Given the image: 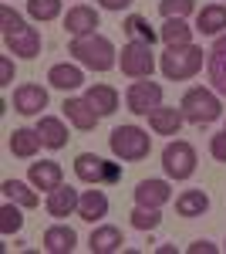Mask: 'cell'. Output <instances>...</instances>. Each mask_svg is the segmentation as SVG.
I'll list each match as a JSON object with an SVG mask.
<instances>
[{
  "label": "cell",
  "instance_id": "1",
  "mask_svg": "<svg viewBox=\"0 0 226 254\" xmlns=\"http://www.w3.org/2000/svg\"><path fill=\"white\" fill-rule=\"evenodd\" d=\"M68 55L78 61V64H85V68H91V71H112L115 68V44L105 34H85V38H71L68 44Z\"/></svg>",
  "mask_w": 226,
  "mask_h": 254
},
{
  "label": "cell",
  "instance_id": "2",
  "mask_svg": "<svg viewBox=\"0 0 226 254\" xmlns=\"http://www.w3.org/2000/svg\"><path fill=\"white\" fill-rule=\"evenodd\" d=\"M159 68H162V75L169 81H186V78H192V75H199V68H203V48H196V44L166 48Z\"/></svg>",
  "mask_w": 226,
  "mask_h": 254
},
{
  "label": "cell",
  "instance_id": "3",
  "mask_svg": "<svg viewBox=\"0 0 226 254\" xmlns=\"http://www.w3.org/2000/svg\"><path fill=\"white\" fill-rule=\"evenodd\" d=\"M108 146H112V153L118 159L138 163V159L149 156L152 136L145 132V129H138V126H118V129H112V136H108Z\"/></svg>",
  "mask_w": 226,
  "mask_h": 254
},
{
  "label": "cell",
  "instance_id": "4",
  "mask_svg": "<svg viewBox=\"0 0 226 254\" xmlns=\"http://www.w3.org/2000/svg\"><path fill=\"white\" fill-rule=\"evenodd\" d=\"M179 109H182L186 122H192V126H209V122H216V119L223 116L220 98L209 88H189L186 95H182V102H179Z\"/></svg>",
  "mask_w": 226,
  "mask_h": 254
},
{
  "label": "cell",
  "instance_id": "5",
  "mask_svg": "<svg viewBox=\"0 0 226 254\" xmlns=\"http://www.w3.org/2000/svg\"><path fill=\"white\" fill-rule=\"evenodd\" d=\"M75 173H78L81 183L98 187V183H118V180H122V166H118V163H108V159H101V156H94V153H78Z\"/></svg>",
  "mask_w": 226,
  "mask_h": 254
},
{
  "label": "cell",
  "instance_id": "6",
  "mask_svg": "<svg viewBox=\"0 0 226 254\" xmlns=\"http://www.w3.org/2000/svg\"><path fill=\"white\" fill-rule=\"evenodd\" d=\"M118 64H122V75H129V78H152V71H155L152 44H145V41H129L122 48Z\"/></svg>",
  "mask_w": 226,
  "mask_h": 254
},
{
  "label": "cell",
  "instance_id": "7",
  "mask_svg": "<svg viewBox=\"0 0 226 254\" xmlns=\"http://www.w3.org/2000/svg\"><path fill=\"white\" fill-rule=\"evenodd\" d=\"M162 170L169 180H189L196 173V149L189 146L186 139H176L162 149Z\"/></svg>",
  "mask_w": 226,
  "mask_h": 254
},
{
  "label": "cell",
  "instance_id": "8",
  "mask_svg": "<svg viewBox=\"0 0 226 254\" xmlns=\"http://www.w3.org/2000/svg\"><path fill=\"white\" fill-rule=\"evenodd\" d=\"M125 105H129L132 116H149V112H155L162 105V85L159 81H145V78L132 81L129 92H125Z\"/></svg>",
  "mask_w": 226,
  "mask_h": 254
},
{
  "label": "cell",
  "instance_id": "9",
  "mask_svg": "<svg viewBox=\"0 0 226 254\" xmlns=\"http://www.w3.org/2000/svg\"><path fill=\"white\" fill-rule=\"evenodd\" d=\"M206 71H209V85H213V92L216 95L226 98V34L213 41V48L206 51Z\"/></svg>",
  "mask_w": 226,
  "mask_h": 254
},
{
  "label": "cell",
  "instance_id": "10",
  "mask_svg": "<svg viewBox=\"0 0 226 254\" xmlns=\"http://www.w3.org/2000/svg\"><path fill=\"white\" fill-rule=\"evenodd\" d=\"M27 180H31L34 190L51 193V190H57V187L64 183V170H61V163H54V159H41V163H31Z\"/></svg>",
  "mask_w": 226,
  "mask_h": 254
},
{
  "label": "cell",
  "instance_id": "11",
  "mask_svg": "<svg viewBox=\"0 0 226 254\" xmlns=\"http://www.w3.org/2000/svg\"><path fill=\"white\" fill-rule=\"evenodd\" d=\"M61 109H64L68 122L75 126L78 132H91L94 126H98V119H101V116H98V109H94L88 98H64Z\"/></svg>",
  "mask_w": 226,
  "mask_h": 254
},
{
  "label": "cell",
  "instance_id": "12",
  "mask_svg": "<svg viewBox=\"0 0 226 254\" xmlns=\"http://www.w3.org/2000/svg\"><path fill=\"white\" fill-rule=\"evenodd\" d=\"M7 41V48L17 55V58H38L41 55V31L38 27H17V31H10V34H3Z\"/></svg>",
  "mask_w": 226,
  "mask_h": 254
},
{
  "label": "cell",
  "instance_id": "13",
  "mask_svg": "<svg viewBox=\"0 0 226 254\" xmlns=\"http://www.w3.org/2000/svg\"><path fill=\"white\" fill-rule=\"evenodd\" d=\"M101 20H98V10L88 7V3H75L68 14H64V27H68V34L71 38H85V34H94V27H98Z\"/></svg>",
  "mask_w": 226,
  "mask_h": 254
},
{
  "label": "cell",
  "instance_id": "14",
  "mask_svg": "<svg viewBox=\"0 0 226 254\" xmlns=\"http://www.w3.org/2000/svg\"><path fill=\"white\" fill-rule=\"evenodd\" d=\"M14 109L20 116H41V109H47V88L41 85H20L14 92Z\"/></svg>",
  "mask_w": 226,
  "mask_h": 254
},
{
  "label": "cell",
  "instance_id": "15",
  "mask_svg": "<svg viewBox=\"0 0 226 254\" xmlns=\"http://www.w3.org/2000/svg\"><path fill=\"white\" fill-rule=\"evenodd\" d=\"M182 109H169V105H159L155 112H149V126L155 136H179V129H182Z\"/></svg>",
  "mask_w": 226,
  "mask_h": 254
},
{
  "label": "cell",
  "instance_id": "16",
  "mask_svg": "<svg viewBox=\"0 0 226 254\" xmlns=\"http://www.w3.org/2000/svg\"><path fill=\"white\" fill-rule=\"evenodd\" d=\"M169 196H172V187L166 180H142L135 187V203L138 207H162V203H169Z\"/></svg>",
  "mask_w": 226,
  "mask_h": 254
},
{
  "label": "cell",
  "instance_id": "17",
  "mask_svg": "<svg viewBox=\"0 0 226 254\" xmlns=\"http://www.w3.org/2000/svg\"><path fill=\"white\" fill-rule=\"evenodd\" d=\"M78 203H81V193H78L75 187H64V183H61L57 190L47 193V203H44V207H47L51 217H68V214L78 210Z\"/></svg>",
  "mask_w": 226,
  "mask_h": 254
},
{
  "label": "cell",
  "instance_id": "18",
  "mask_svg": "<svg viewBox=\"0 0 226 254\" xmlns=\"http://www.w3.org/2000/svg\"><path fill=\"white\" fill-rule=\"evenodd\" d=\"M75 248H78L75 227H68V224H54V227H47V231H44V251H51V254H71Z\"/></svg>",
  "mask_w": 226,
  "mask_h": 254
},
{
  "label": "cell",
  "instance_id": "19",
  "mask_svg": "<svg viewBox=\"0 0 226 254\" xmlns=\"http://www.w3.org/2000/svg\"><path fill=\"white\" fill-rule=\"evenodd\" d=\"M122 244H125V237H122V231H118V227H112V224L94 227L91 237H88L91 254H115V251H122Z\"/></svg>",
  "mask_w": 226,
  "mask_h": 254
},
{
  "label": "cell",
  "instance_id": "20",
  "mask_svg": "<svg viewBox=\"0 0 226 254\" xmlns=\"http://www.w3.org/2000/svg\"><path fill=\"white\" fill-rule=\"evenodd\" d=\"M78 217L88 220V224L105 220V217H108V196L101 193L98 187H94V190H85V193H81V203H78Z\"/></svg>",
  "mask_w": 226,
  "mask_h": 254
},
{
  "label": "cell",
  "instance_id": "21",
  "mask_svg": "<svg viewBox=\"0 0 226 254\" xmlns=\"http://www.w3.org/2000/svg\"><path fill=\"white\" fill-rule=\"evenodd\" d=\"M41 146H44V142H41L38 129H14L10 139H7V149H10L17 159H34Z\"/></svg>",
  "mask_w": 226,
  "mask_h": 254
},
{
  "label": "cell",
  "instance_id": "22",
  "mask_svg": "<svg viewBox=\"0 0 226 254\" xmlns=\"http://www.w3.org/2000/svg\"><path fill=\"white\" fill-rule=\"evenodd\" d=\"M38 136L47 149H64L68 146V126L54 116H41L38 119Z\"/></svg>",
  "mask_w": 226,
  "mask_h": 254
},
{
  "label": "cell",
  "instance_id": "23",
  "mask_svg": "<svg viewBox=\"0 0 226 254\" xmlns=\"http://www.w3.org/2000/svg\"><path fill=\"white\" fill-rule=\"evenodd\" d=\"M209 210V196L206 190H182V193L176 196V214L179 217H203Z\"/></svg>",
  "mask_w": 226,
  "mask_h": 254
},
{
  "label": "cell",
  "instance_id": "24",
  "mask_svg": "<svg viewBox=\"0 0 226 254\" xmlns=\"http://www.w3.org/2000/svg\"><path fill=\"white\" fill-rule=\"evenodd\" d=\"M47 81L61 88V92H75L85 85V75H81V68L78 64H51V71H47Z\"/></svg>",
  "mask_w": 226,
  "mask_h": 254
},
{
  "label": "cell",
  "instance_id": "25",
  "mask_svg": "<svg viewBox=\"0 0 226 254\" xmlns=\"http://www.w3.org/2000/svg\"><path fill=\"white\" fill-rule=\"evenodd\" d=\"M196 31L199 34H220L226 31V7L223 3H209L196 14Z\"/></svg>",
  "mask_w": 226,
  "mask_h": 254
},
{
  "label": "cell",
  "instance_id": "26",
  "mask_svg": "<svg viewBox=\"0 0 226 254\" xmlns=\"http://www.w3.org/2000/svg\"><path fill=\"white\" fill-rule=\"evenodd\" d=\"M192 31H196V27H189L182 17H169L162 24L159 38L166 41V48H182V44H192Z\"/></svg>",
  "mask_w": 226,
  "mask_h": 254
},
{
  "label": "cell",
  "instance_id": "27",
  "mask_svg": "<svg viewBox=\"0 0 226 254\" xmlns=\"http://www.w3.org/2000/svg\"><path fill=\"white\" fill-rule=\"evenodd\" d=\"M85 98L98 109V116H101V119L112 116L115 109H118V92H115L112 85H91V88L85 92Z\"/></svg>",
  "mask_w": 226,
  "mask_h": 254
},
{
  "label": "cell",
  "instance_id": "28",
  "mask_svg": "<svg viewBox=\"0 0 226 254\" xmlns=\"http://www.w3.org/2000/svg\"><path fill=\"white\" fill-rule=\"evenodd\" d=\"M0 190H3V196L7 200H14V203H20V207H38V193L27 187V183H20V180H3L0 183Z\"/></svg>",
  "mask_w": 226,
  "mask_h": 254
},
{
  "label": "cell",
  "instance_id": "29",
  "mask_svg": "<svg viewBox=\"0 0 226 254\" xmlns=\"http://www.w3.org/2000/svg\"><path fill=\"white\" fill-rule=\"evenodd\" d=\"M122 31L132 41H145V44H155V38H159V31H152V24L142 17V14H129L125 24H122Z\"/></svg>",
  "mask_w": 226,
  "mask_h": 254
},
{
  "label": "cell",
  "instance_id": "30",
  "mask_svg": "<svg viewBox=\"0 0 226 254\" xmlns=\"http://www.w3.org/2000/svg\"><path fill=\"white\" fill-rule=\"evenodd\" d=\"M20 227H24V217H20V203L7 200V203L0 207V234L10 237V234H17Z\"/></svg>",
  "mask_w": 226,
  "mask_h": 254
},
{
  "label": "cell",
  "instance_id": "31",
  "mask_svg": "<svg viewBox=\"0 0 226 254\" xmlns=\"http://www.w3.org/2000/svg\"><path fill=\"white\" fill-rule=\"evenodd\" d=\"M135 231H155L159 224H162V214H159V207H138L135 203V210L129 214Z\"/></svg>",
  "mask_w": 226,
  "mask_h": 254
},
{
  "label": "cell",
  "instance_id": "32",
  "mask_svg": "<svg viewBox=\"0 0 226 254\" xmlns=\"http://www.w3.org/2000/svg\"><path fill=\"white\" fill-rule=\"evenodd\" d=\"M27 14L34 20H54L61 17V0H27Z\"/></svg>",
  "mask_w": 226,
  "mask_h": 254
},
{
  "label": "cell",
  "instance_id": "33",
  "mask_svg": "<svg viewBox=\"0 0 226 254\" xmlns=\"http://www.w3.org/2000/svg\"><path fill=\"white\" fill-rule=\"evenodd\" d=\"M192 10H196L192 0H159V14H162L166 20H169V17H182V20H186Z\"/></svg>",
  "mask_w": 226,
  "mask_h": 254
},
{
  "label": "cell",
  "instance_id": "34",
  "mask_svg": "<svg viewBox=\"0 0 226 254\" xmlns=\"http://www.w3.org/2000/svg\"><path fill=\"white\" fill-rule=\"evenodd\" d=\"M0 24H3V34H10V31L24 27V17H20L17 10H10V7L3 3V7H0Z\"/></svg>",
  "mask_w": 226,
  "mask_h": 254
},
{
  "label": "cell",
  "instance_id": "35",
  "mask_svg": "<svg viewBox=\"0 0 226 254\" xmlns=\"http://www.w3.org/2000/svg\"><path fill=\"white\" fill-rule=\"evenodd\" d=\"M209 156L220 159V163H226V129H223V132H216V136L209 139Z\"/></svg>",
  "mask_w": 226,
  "mask_h": 254
},
{
  "label": "cell",
  "instance_id": "36",
  "mask_svg": "<svg viewBox=\"0 0 226 254\" xmlns=\"http://www.w3.org/2000/svg\"><path fill=\"white\" fill-rule=\"evenodd\" d=\"M10 81H14V61H10V58H0V85L7 88Z\"/></svg>",
  "mask_w": 226,
  "mask_h": 254
},
{
  "label": "cell",
  "instance_id": "37",
  "mask_svg": "<svg viewBox=\"0 0 226 254\" xmlns=\"http://www.w3.org/2000/svg\"><path fill=\"white\" fill-rule=\"evenodd\" d=\"M220 248L216 244H209V241H196V244H189V254H216Z\"/></svg>",
  "mask_w": 226,
  "mask_h": 254
},
{
  "label": "cell",
  "instance_id": "38",
  "mask_svg": "<svg viewBox=\"0 0 226 254\" xmlns=\"http://www.w3.org/2000/svg\"><path fill=\"white\" fill-rule=\"evenodd\" d=\"M135 0H98V7H105V10H125V7H132Z\"/></svg>",
  "mask_w": 226,
  "mask_h": 254
}]
</instances>
